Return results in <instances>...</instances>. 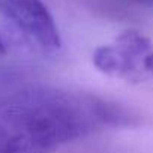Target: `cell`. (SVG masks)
Here are the masks:
<instances>
[{"instance_id": "1", "label": "cell", "mask_w": 153, "mask_h": 153, "mask_svg": "<svg viewBox=\"0 0 153 153\" xmlns=\"http://www.w3.org/2000/svg\"><path fill=\"white\" fill-rule=\"evenodd\" d=\"M131 125L122 107L99 96L30 86L0 101V153H53L104 128Z\"/></svg>"}, {"instance_id": "5", "label": "cell", "mask_w": 153, "mask_h": 153, "mask_svg": "<svg viewBox=\"0 0 153 153\" xmlns=\"http://www.w3.org/2000/svg\"><path fill=\"white\" fill-rule=\"evenodd\" d=\"M6 48H5V42L2 41V38H0V54H5Z\"/></svg>"}, {"instance_id": "2", "label": "cell", "mask_w": 153, "mask_h": 153, "mask_svg": "<svg viewBox=\"0 0 153 153\" xmlns=\"http://www.w3.org/2000/svg\"><path fill=\"white\" fill-rule=\"evenodd\" d=\"M98 71L128 83L153 80V42L137 30L122 32L111 44L93 53Z\"/></svg>"}, {"instance_id": "3", "label": "cell", "mask_w": 153, "mask_h": 153, "mask_svg": "<svg viewBox=\"0 0 153 153\" xmlns=\"http://www.w3.org/2000/svg\"><path fill=\"white\" fill-rule=\"evenodd\" d=\"M0 15L42 51L60 50L59 29L42 0H0Z\"/></svg>"}, {"instance_id": "4", "label": "cell", "mask_w": 153, "mask_h": 153, "mask_svg": "<svg viewBox=\"0 0 153 153\" xmlns=\"http://www.w3.org/2000/svg\"><path fill=\"white\" fill-rule=\"evenodd\" d=\"M132 2L138 5H144V6H153V0H132Z\"/></svg>"}]
</instances>
